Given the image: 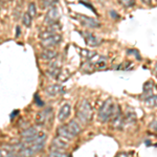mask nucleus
<instances>
[{
    "label": "nucleus",
    "mask_w": 157,
    "mask_h": 157,
    "mask_svg": "<svg viewBox=\"0 0 157 157\" xmlns=\"http://www.w3.org/2000/svg\"><path fill=\"white\" fill-rule=\"evenodd\" d=\"M155 71H156V73H157V65H156V67H155Z\"/></svg>",
    "instance_id": "38"
},
{
    "label": "nucleus",
    "mask_w": 157,
    "mask_h": 157,
    "mask_svg": "<svg viewBox=\"0 0 157 157\" xmlns=\"http://www.w3.org/2000/svg\"><path fill=\"white\" fill-rule=\"evenodd\" d=\"M22 23L26 27L30 26V24H32V16H30L29 13H25L23 15V17H22Z\"/></svg>",
    "instance_id": "24"
},
{
    "label": "nucleus",
    "mask_w": 157,
    "mask_h": 157,
    "mask_svg": "<svg viewBox=\"0 0 157 157\" xmlns=\"http://www.w3.org/2000/svg\"><path fill=\"white\" fill-rule=\"evenodd\" d=\"M60 71H61L60 66L57 64V62H55V63H52V64H50V67H49V69L47 70V73H48L52 78H58V75H60Z\"/></svg>",
    "instance_id": "19"
},
{
    "label": "nucleus",
    "mask_w": 157,
    "mask_h": 157,
    "mask_svg": "<svg viewBox=\"0 0 157 157\" xmlns=\"http://www.w3.org/2000/svg\"><path fill=\"white\" fill-rule=\"evenodd\" d=\"M83 37L85 39V42L87 45H89L91 47H95V46H98L101 44V40L97 38L95 36H93L91 33L89 32H83Z\"/></svg>",
    "instance_id": "8"
},
{
    "label": "nucleus",
    "mask_w": 157,
    "mask_h": 157,
    "mask_svg": "<svg viewBox=\"0 0 157 157\" xmlns=\"http://www.w3.org/2000/svg\"><path fill=\"white\" fill-rule=\"evenodd\" d=\"M57 56H58V52H56V50L47 48V49H44L42 52L41 58L43 60H45V61H52V60H54Z\"/></svg>",
    "instance_id": "17"
},
{
    "label": "nucleus",
    "mask_w": 157,
    "mask_h": 157,
    "mask_svg": "<svg viewBox=\"0 0 157 157\" xmlns=\"http://www.w3.org/2000/svg\"><path fill=\"white\" fill-rule=\"evenodd\" d=\"M116 157H128L127 154H125V153H121V154H118Z\"/></svg>",
    "instance_id": "36"
},
{
    "label": "nucleus",
    "mask_w": 157,
    "mask_h": 157,
    "mask_svg": "<svg viewBox=\"0 0 157 157\" xmlns=\"http://www.w3.org/2000/svg\"><path fill=\"white\" fill-rule=\"evenodd\" d=\"M61 41H62V36L60 34H57L55 36L48 38V39L42 40V46L45 47V49L49 48V47H52L55 45L60 44Z\"/></svg>",
    "instance_id": "7"
},
{
    "label": "nucleus",
    "mask_w": 157,
    "mask_h": 157,
    "mask_svg": "<svg viewBox=\"0 0 157 157\" xmlns=\"http://www.w3.org/2000/svg\"><path fill=\"white\" fill-rule=\"evenodd\" d=\"M39 133L37 131V129L36 128H34V127H29V128H27V129H25V130H23L21 132V136L23 138H26V137H32V136H35V135H37V134Z\"/></svg>",
    "instance_id": "21"
},
{
    "label": "nucleus",
    "mask_w": 157,
    "mask_h": 157,
    "mask_svg": "<svg viewBox=\"0 0 157 157\" xmlns=\"http://www.w3.org/2000/svg\"><path fill=\"white\" fill-rule=\"evenodd\" d=\"M128 55H134L138 60L141 59L140 56H139V54H138V52H137V50H135V49H129L128 50Z\"/></svg>",
    "instance_id": "30"
},
{
    "label": "nucleus",
    "mask_w": 157,
    "mask_h": 157,
    "mask_svg": "<svg viewBox=\"0 0 157 157\" xmlns=\"http://www.w3.org/2000/svg\"><path fill=\"white\" fill-rule=\"evenodd\" d=\"M16 153L17 152L12 151V150H7V149H1V152H0V156L1 157H16Z\"/></svg>",
    "instance_id": "23"
},
{
    "label": "nucleus",
    "mask_w": 157,
    "mask_h": 157,
    "mask_svg": "<svg viewBox=\"0 0 157 157\" xmlns=\"http://www.w3.org/2000/svg\"><path fill=\"white\" fill-rule=\"evenodd\" d=\"M88 67H89V71H92V70L105 69L106 68V58L100 57L98 61L90 62L89 64H88Z\"/></svg>",
    "instance_id": "12"
},
{
    "label": "nucleus",
    "mask_w": 157,
    "mask_h": 157,
    "mask_svg": "<svg viewBox=\"0 0 157 157\" xmlns=\"http://www.w3.org/2000/svg\"><path fill=\"white\" fill-rule=\"evenodd\" d=\"M70 110H71V107H70L68 104H65L62 107L60 108L59 113H58V120L60 121H66L70 115Z\"/></svg>",
    "instance_id": "13"
},
{
    "label": "nucleus",
    "mask_w": 157,
    "mask_h": 157,
    "mask_svg": "<svg viewBox=\"0 0 157 157\" xmlns=\"http://www.w3.org/2000/svg\"><path fill=\"white\" fill-rule=\"evenodd\" d=\"M110 15H111L112 17H115V19H118V18H120V15H118L115 11H110Z\"/></svg>",
    "instance_id": "34"
},
{
    "label": "nucleus",
    "mask_w": 157,
    "mask_h": 157,
    "mask_svg": "<svg viewBox=\"0 0 157 157\" xmlns=\"http://www.w3.org/2000/svg\"><path fill=\"white\" fill-rule=\"evenodd\" d=\"M93 115V111L91 108V105L87 100H83L82 102L78 103V110H77V116L82 123L87 124L88 121H91Z\"/></svg>",
    "instance_id": "2"
},
{
    "label": "nucleus",
    "mask_w": 157,
    "mask_h": 157,
    "mask_svg": "<svg viewBox=\"0 0 157 157\" xmlns=\"http://www.w3.org/2000/svg\"><path fill=\"white\" fill-rule=\"evenodd\" d=\"M60 14H59V10L57 7H50L47 12L46 16H45V22L48 24H55L58 23V20H59Z\"/></svg>",
    "instance_id": "4"
},
{
    "label": "nucleus",
    "mask_w": 157,
    "mask_h": 157,
    "mask_svg": "<svg viewBox=\"0 0 157 157\" xmlns=\"http://www.w3.org/2000/svg\"><path fill=\"white\" fill-rule=\"evenodd\" d=\"M124 123H125V121H124L123 116H121L120 107L116 106V110L112 116V118H111V125H112V127L115 129H121Z\"/></svg>",
    "instance_id": "5"
},
{
    "label": "nucleus",
    "mask_w": 157,
    "mask_h": 157,
    "mask_svg": "<svg viewBox=\"0 0 157 157\" xmlns=\"http://www.w3.org/2000/svg\"><path fill=\"white\" fill-rule=\"evenodd\" d=\"M81 55H82L83 57H85L86 59L91 60L95 56V52H90V50H87V49H81Z\"/></svg>",
    "instance_id": "25"
},
{
    "label": "nucleus",
    "mask_w": 157,
    "mask_h": 157,
    "mask_svg": "<svg viewBox=\"0 0 157 157\" xmlns=\"http://www.w3.org/2000/svg\"><path fill=\"white\" fill-rule=\"evenodd\" d=\"M35 101H36V104L39 107H42V106H44V103L42 102L41 101V98H40V97L38 94H36L35 95Z\"/></svg>",
    "instance_id": "31"
},
{
    "label": "nucleus",
    "mask_w": 157,
    "mask_h": 157,
    "mask_svg": "<svg viewBox=\"0 0 157 157\" xmlns=\"http://www.w3.org/2000/svg\"><path fill=\"white\" fill-rule=\"evenodd\" d=\"M52 116V109L48 108L44 111H41L39 112L36 116V123L39 126H43L47 121L49 120V117Z\"/></svg>",
    "instance_id": "10"
},
{
    "label": "nucleus",
    "mask_w": 157,
    "mask_h": 157,
    "mask_svg": "<svg viewBox=\"0 0 157 157\" xmlns=\"http://www.w3.org/2000/svg\"><path fill=\"white\" fill-rule=\"evenodd\" d=\"M77 19L80 21V23L85 27H89V29H97V27H101V23L97 19H93L91 17L85 16L82 14L77 15Z\"/></svg>",
    "instance_id": "3"
},
{
    "label": "nucleus",
    "mask_w": 157,
    "mask_h": 157,
    "mask_svg": "<svg viewBox=\"0 0 157 157\" xmlns=\"http://www.w3.org/2000/svg\"><path fill=\"white\" fill-rule=\"evenodd\" d=\"M20 36V26H17L16 27V37H19Z\"/></svg>",
    "instance_id": "35"
},
{
    "label": "nucleus",
    "mask_w": 157,
    "mask_h": 157,
    "mask_svg": "<svg viewBox=\"0 0 157 157\" xmlns=\"http://www.w3.org/2000/svg\"><path fill=\"white\" fill-rule=\"evenodd\" d=\"M67 127L69 129V131L71 132L73 135L77 136L78 134L81 133V131H82V129H81V126L78 125L75 121H70L69 123L67 124Z\"/></svg>",
    "instance_id": "18"
},
{
    "label": "nucleus",
    "mask_w": 157,
    "mask_h": 157,
    "mask_svg": "<svg viewBox=\"0 0 157 157\" xmlns=\"http://www.w3.org/2000/svg\"><path fill=\"white\" fill-rule=\"evenodd\" d=\"M18 113H19V111H15L14 113H12L11 116H12V117H14V116H15V115H17V114H18Z\"/></svg>",
    "instance_id": "37"
},
{
    "label": "nucleus",
    "mask_w": 157,
    "mask_h": 157,
    "mask_svg": "<svg viewBox=\"0 0 157 157\" xmlns=\"http://www.w3.org/2000/svg\"><path fill=\"white\" fill-rule=\"evenodd\" d=\"M68 141L67 139L63 138V137H60V136H57L52 139V148L54 149H57V150H65V149L68 148Z\"/></svg>",
    "instance_id": "9"
},
{
    "label": "nucleus",
    "mask_w": 157,
    "mask_h": 157,
    "mask_svg": "<svg viewBox=\"0 0 157 157\" xmlns=\"http://www.w3.org/2000/svg\"><path fill=\"white\" fill-rule=\"evenodd\" d=\"M153 83L151 82V81H148L147 83H145V85H144V93L141 94V98H145V101L147 98H151L153 94Z\"/></svg>",
    "instance_id": "15"
},
{
    "label": "nucleus",
    "mask_w": 157,
    "mask_h": 157,
    "mask_svg": "<svg viewBox=\"0 0 157 157\" xmlns=\"http://www.w3.org/2000/svg\"><path fill=\"white\" fill-rule=\"evenodd\" d=\"M149 127H150L151 130L155 131V132H157V121H153L152 123L149 125Z\"/></svg>",
    "instance_id": "32"
},
{
    "label": "nucleus",
    "mask_w": 157,
    "mask_h": 157,
    "mask_svg": "<svg viewBox=\"0 0 157 157\" xmlns=\"http://www.w3.org/2000/svg\"><path fill=\"white\" fill-rule=\"evenodd\" d=\"M45 140H46V134L44 132H39L38 138L35 140L34 144H32L29 147H32V149L35 152H39L43 149V147L45 145Z\"/></svg>",
    "instance_id": "6"
},
{
    "label": "nucleus",
    "mask_w": 157,
    "mask_h": 157,
    "mask_svg": "<svg viewBox=\"0 0 157 157\" xmlns=\"http://www.w3.org/2000/svg\"><path fill=\"white\" fill-rule=\"evenodd\" d=\"M81 3L84 4L85 6H87V7H89V9H91V11H92L93 13H97V12H95V10H94V7H93L92 6H91L90 3H86V2H84V1H81Z\"/></svg>",
    "instance_id": "33"
},
{
    "label": "nucleus",
    "mask_w": 157,
    "mask_h": 157,
    "mask_svg": "<svg viewBox=\"0 0 157 157\" xmlns=\"http://www.w3.org/2000/svg\"><path fill=\"white\" fill-rule=\"evenodd\" d=\"M24 144V143H23ZM35 152L34 150L32 149V147H29V146H26L24 144V146H23V148L21 149V150H19L18 151V156L19 157H33L35 155Z\"/></svg>",
    "instance_id": "16"
},
{
    "label": "nucleus",
    "mask_w": 157,
    "mask_h": 157,
    "mask_svg": "<svg viewBox=\"0 0 157 157\" xmlns=\"http://www.w3.org/2000/svg\"><path fill=\"white\" fill-rule=\"evenodd\" d=\"M58 135H59L60 137H63V138L67 139V140H70V139H72L73 137H75V136L69 131L67 125L60 126V127L58 128Z\"/></svg>",
    "instance_id": "14"
},
{
    "label": "nucleus",
    "mask_w": 157,
    "mask_h": 157,
    "mask_svg": "<svg viewBox=\"0 0 157 157\" xmlns=\"http://www.w3.org/2000/svg\"><path fill=\"white\" fill-rule=\"evenodd\" d=\"M115 104L113 103L112 98H108L107 101H105L102 107L98 110V120L102 123H107L109 120L112 118L113 114L115 112Z\"/></svg>",
    "instance_id": "1"
},
{
    "label": "nucleus",
    "mask_w": 157,
    "mask_h": 157,
    "mask_svg": "<svg viewBox=\"0 0 157 157\" xmlns=\"http://www.w3.org/2000/svg\"><path fill=\"white\" fill-rule=\"evenodd\" d=\"M146 105L148 106H152V107H154V106H157V95H152L151 98H147L145 101Z\"/></svg>",
    "instance_id": "26"
},
{
    "label": "nucleus",
    "mask_w": 157,
    "mask_h": 157,
    "mask_svg": "<svg viewBox=\"0 0 157 157\" xmlns=\"http://www.w3.org/2000/svg\"><path fill=\"white\" fill-rule=\"evenodd\" d=\"M49 157H69V155L62 150H57V149L52 148L49 151Z\"/></svg>",
    "instance_id": "22"
},
{
    "label": "nucleus",
    "mask_w": 157,
    "mask_h": 157,
    "mask_svg": "<svg viewBox=\"0 0 157 157\" xmlns=\"http://www.w3.org/2000/svg\"><path fill=\"white\" fill-rule=\"evenodd\" d=\"M57 3H58V1H43L42 2V4L44 7H49V6L54 7Z\"/></svg>",
    "instance_id": "28"
},
{
    "label": "nucleus",
    "mask_w": 157,
    "mask_h": 157,
    "mask_svg": "<svg viewBox=\"0 0 157 157\" xmlns=\"http://www.w3.org/2000/svg\"><path fill=\"white\" fill-rule=\"evenodd\" d=\"M29 14L30 15V16H35V15L37 14V10H36V6H35V3H29Z\"/></svg>",
    "instance_id": "27"
},
{
    "label": "nucleus",
    "mask_w": 157,
    "mask_h": 157,
    "mask_svg": "<svg viewBox=\"0 0 157 157\" xmlns=\"http://www.w3.org/2000/svg\"><path fill=\"white\" fill-rule=\"evenodd\" d=\"M121 3L125 6H132L135 4V1H133V0H123V1H121Z\"/></svg>",
    "instance_id": "29"
},
{
    "label": "nucleus",
    "mask_w": 157,
    "mask_h": 157,
    "mask_svg": "<svg viewBox=\"0 0 157 157\" xmlns=\"http://www.w3.org/2000/svg\"><path fill=\"white\" fill-rule=\"evenodd\" d=\"M124 121H125V123L130 124V125L136 121V114H135V112H134L132 109H128V110L126 111V114H125V118H124Z\"/></svg>",
    "instance_id": "20"
},
{
    "label": "nucleus",
    "mask_w": 157,
    "mask_h": 157,
    "mask_svg": "<svg viewBox=\"0 0 157 157\" xmlns=\"http://www.w3.org/2000/svg\"><path fill=\"white\" fill-rule=\"evenodd\" d=\"M45 92L48 97H57L59 94H62L64 92V89L61 85L58 84H54V85H49L46 87L45 89Z\"/></svg>",
    "instance_id": "11"
}]
</instances>
